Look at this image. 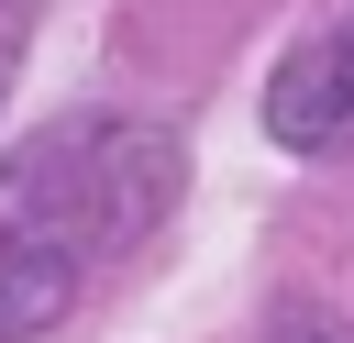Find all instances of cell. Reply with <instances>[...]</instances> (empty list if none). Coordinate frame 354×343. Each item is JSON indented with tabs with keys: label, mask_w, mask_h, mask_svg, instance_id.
Returning <instances> with one entry per match:
<instances>
[{
	"label": "cell",
	"mask_w": 354,
	"mask_h": 343,
	"mask_svg": "<svg viewBox=\"0 0 354 343\" xmlns=\"http://www.w3.org/2000/svg\"><path fill=\"white\" fill-rule=\"evenodd\" d=\"M177 199V144L155 122H44L33 144L0 155V221H22L55 266L100 277L111 254H133Z\"/></svg>",
	"instance_id": "obj_1"
},
{
	"label": "cell",
	"mask_w": 354,
	"mask_h": 343,
	"mask_svg": "<svg viewBox=\"0 0 354 343\" xmlns=\"http://www.w3.org/2000/svg\"><path fill=\"white\" fill-rule=\"evenodd\" d=\"M266 133L288 155H354V22L310 33L277 77H266Z\"/></svg>",
	"instance_id": "obj_2"
},
{
	"label": "cell",
	"mask_w": 354,
	"mask_h": 343,
	"mask_svg": "<svg viewBox=\"0 0 354 343\" xmlns=\"http://www.w3.org/2000/svg\"><path fill=\"white\" fill-rule=\"evenodd\" d=\"M88 277L77 266H55L22 221H0V343H33L44 321H66V299H77Z\"/></svg>",
	"instance_id": "obj_3"
},
{
	"label": "cell",
	"mask_w": 354,
	"mask_h": 343,
	"mask_svg": "<svg viewBox=\"0 0 354 343\" xmlns=\"http://www.w3.org/2000/svg\"><path fill=\"white\" fill-rule=\"evenodd\" d=\"M266 343H354V321H332L321 299H288V310L266 321Z\"/></svg>",
	"instance_id": "obj_4"
},
{
	"label": "cell",
	"mask_w": 354,
	"mask_h": 343,
	"mask_svg": "<svg viewBox=\"0 0 354 343\" xmlns=\"http://www.w3.org/2000/svg\"><path fill=\"white\" fill-rule=\"evenodd\" d=\"M33 11H44V0H0V100H11V77H22V44H33Z\"/></svg>",
	"instance_id": "obj_5"
}]
</instances>
